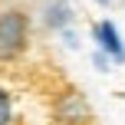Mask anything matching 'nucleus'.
<instances>
[{"label":"nucleus","mask_w":125,"mask_h":125,"mask_svg":"<svg viewBox=\"0 0 125 125\" xmlns=\"http://www.w3.org/2000/svg\"><path fill=\"white\" fill-rule=\"evenodd\" d=\"M73 23H76V10H73L69 0H46V3H43V26L50 33L69 36Z\"/></svg>","instance_id":"obj_4"},{"label":"nucleus","mask_w":125,"mask_h":125,"mask_svg":"<svg viewBox=\"0 0 125 125\" xmlns=\"http://www.w3.org/2000/svg\"><path fill=\"white\" fill-rule=\"evenodd\" d=\"M0 125H17V102L7 86H0Z\"/></svg>","instance_id":"obj_5"},{"label":"nucleus","mask_w":125,"mask_h":125,"mask_svg":"<svg viewBox=\"0 0 125 125\" xmlns=\"http://www.w3.org/2000/svg\"><path fill=\"white\" fill-rule=\"evenodd\" d=\"M33 43V17L30 10L10 3L0 10V62H17L26 56Z\"/></svg>","instance_id":"obj_1"},{"label":"nucleus","mask_w":125,"mask_h":125,"mask_svg":"<svg viewBox=\"0 0 125 125\" xmlns=\"http://www.w3.org/2000/svg\"><path fill=\"white\" fill-rule=\"evenodd\" d=\"M95 3H99V7H109V3H112V0H95Z\"/></svg>","instance_id":"obj_6"},{"label":"nucleus","mask_w":125,"mask_h":125,"mask_svg":"<svg viewBox=\"0 0 125 125\" xmlns=\"http://www.w3.org/2000/svg\"><path fill=\"white\" fill-rule=\"evenodd\" d=\"M92 43H95V66L109 69V66H122L125 62V36L112 20H95L92 23Z\"/></svg>","instance_id":"obj_2"},{"label":"nucleus","mask_w":125,"mask_h":125,"mask_svg":"<svg viewBox=\"0 0 125 125\" xmlns=\"http://www.w3.org/2000/svg\"><path fill=\"white\" fill-rule=\"evenodd\" d=\"M50 109L56 125H95V112L79 89H59Z\"/></svg>","instance_id":"obj_3"}]
</instances>
